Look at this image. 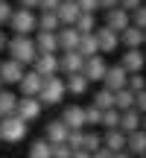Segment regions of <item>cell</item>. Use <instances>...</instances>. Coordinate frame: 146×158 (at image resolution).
<instances>
[{
    "label": "cell",
    "instance_id": "cell-1",
    "mask_svg": "<svg viewBox=\"0 0 146 158\" xmlns=\"http://www.w3.org/2000/svg\"><path fill=\"white\" fill-rule=\"evenodd\" d=\"M6 53H9V59L21 62L23 68H32L35 59H38V47H35V38H32V35H12Z\"/></svg>",
    "mask_w": 146,
    "mask_h": 158
},
{
    "label": "cell",
    "instance_id": "cell-2",
    "mask_svg": "<svg viewBox=\"0 0 146 158\" xmlns=\"http://www.w3.org/2000/svg\"><path fill=\"white\" fill-rule=\"evenodd\" d=\"M26 135H29V123L21 114H9L0 120V141L3 143H21Z\"/></svg>",
    "mask_w": 146,
    "mask_h": 158
},
{
    "label": "cell",
    "instance_id": "cell-3",
    "mask_svg": "<svg viewBox=\"0 0 146 158\" xmlns=\"http://www.w3.org/2000/svg\"><path fill=\"white\" fill-rule=\"evenodd\" d=\"M64 97H67V85H64V76H62V73L47 76V79H44V85H41L38 100L44 102V106H59Z\"/></svg>",
    "mask_w": 146,
    "mask_h": 158
},
{
    "label": "cell",
    "instance_id": "cell-4",
    "mask_svg": "<svg viewBox=\"0 0 146 158\" xmlns=\"http://www.w3.org/2000/svg\"><path fill=\"white\" fill-rule=\"evenodd\" d=\"M9 29H12V35H35L38 32V15H35L32 9L15 6V15H12V21H9Z\"/></svg>",
    "mask_w": 146,
    "mask_h": 158
},
{
    "label": "cell",
    "instance_id": "cell-5",
    "mask_svg": "<svg viewBox=\"0 0 146 158\" xmlns=\"http://www.w3.org/2000/svg\"><path fill=\"white\" fill-rule=\"evenodd\" d=\"M94 35H96V44H99V53H102V56H105V53H117V47H120V35L114 32L111 27L99 23V27L94 29Z\"/></svg>",
    "mask_w": 146,
    "mask_h": 158
},
{
    "label": "cell",
    "instance_id": "cell-6",
    "mask_svg": "<svg viewBox=\"0 0 146 158\" xmlns=\"http://www.w3.org/2000/svg\"><path fill=\"white\" fill-rule=\"evenodd\" d=\"M126 85H129V73L123 70V64H108V70H105V79H102V88H108V91H123Z\"/></svg>",
    "mask_w": 146,
    "mask_h": 158
},
{
    "label": "cell",
    "instance_id": "cell-7",
    "mask_svg": "<svg viewBox=\"0 0 146 158\" xmlns=\"http://www.w3.org/2000/svg\"><path fill=\"white\" fill-rule=\"evenodd\" d=\"M26 73V68H23L21 62H15V59H0V79H3V85L9 88V85H18Z\"/></svg>",
    "mask_w": 146,
    "mask_h": 158
},
{
    "label": "cell",
    "instance_id": "cell-8",
    "mask_svg": "<svg viewBox=\"0 0 146 158\" xmlns=\"http://www.w3.org/2000/svg\"><path fill=\"white\" fill-rule=\"evenodd\" d=\"M82 68H85V59L79 56L76 50H64V53H59V73H62V76L82 73Z\"/></svg>",
    "mask_w": 146,
    "mask_h": 158
},
{
    "label": "cell",
    "instance_id": "cell-9",
    "mask_svg": "<svg viewBox=\"0 0 146 158\" xmlns=\"http://www.w3.org/2000/svg\"><path fill=\"white\" fill-rule=\"evenodd\" d=\"M41 85H44V76L35 73L32 68H26L23 79L18 82V94H21V97H38L41 94Z\"/></svg>",
    "mask_w": 146,
    "mask_h": 158
},
{
    "label": "cell",
    "instance_id": "cell-10",
    "mask_svg": "<svg viewBox=\"0 0 146 158\" xmlns=\"http://www.w3.org/2000/svg\"><path fill=\"white\" fill-rule=\"evenodd\" d=\"M120 64H123L126 73H143V68H146V50H123Z\"/></svg>",
    "mask_w": 146,
    "mask_h": 158
},
{
    "label": "cell",
    "instance_id": "cell-11",
    "mask_svg": "<svg viewBox=\"0 0 146 158\" xmlns=\"http://www.w3.org/2000/svg\"><path fill=\"white\" fill-rule=\"evenodd\" d=\"M41 111H44V102H41L38 97H21V100H18V111H15V114H21V117L29 123V120H38Z\"/></svg>",
    "mask_w": 146,
    "mask_h": 158
},
{
    "label": "cell",
    "instance_id": "cell-12",
    "mask_svg": "<svg viewBox=\"0 0 146 158\" xmlns=\"http://www.w3.org/2000/svg\"><path fill=\"white\" fill-rule=\"evenodd\" d=\"M102 23L111 27L114 32L120 35L126 27H132V15H129L126 9H120V6H114V9H105V21H102Z\"/></svg>",
    "mask_w": 146,
    "mask_h": 158
},
{
    "label": "cell",
    "instance_id": "cell-13",
    "mask_svg": "<svg viewBox=\"0 0 146 158\" xmlns=\"http://www.w3.org/2000/svg\"><path fill=\"white\" fill-rule=\"evenodd\" d=\"M32 70H35V73H41L44 79L47 76H56L59 73V53H38Z\"/></svg>",
    "mask_w": 146,
    "mask_h": 158
},
{
    "label": "cell",
    "instance_id": "cell-14",
    "mask_svg": "<svg viewBox=\"0 0 146 158\" xmlns=\"http://www.w3.org/2000/svg\"><path fill=\"white\" fill-rule=\"evenodd\" d=\"M56 15H59V23H62V27H76L82 9H79L76 0H62V3H59V9H56Z\"/></svg>",
    "mask_w": 146,
    "mask_h": 158
},
{
    "label": "cell",
    "instance_id": "cell-15",
    "mask_svg": "<svg viewBox=\"0 0 146 158\" xmlns=\"http://www.w3.org/2000/svg\"><path fill=\"white\" fill-rule=\"evenodd\" d=\"M105 70H108V62H105L102 56L85 59V68H82V73L88 76V82H99V85H102V79H105Z\"/></svg>",
    "mask_w": 146,
    "mask_h": 158
},
{
    "label": "cell",
    "instance_id": "cell-16",
    "mask_svg": "<svg viewBox=\"0 0 146 158\" xmlns=\"http://www.w3.org/2000/svg\"><path fill=\"white\" fill-rule=\"evenodd\" d=\"M143 32L146 29L140 27H126L120 32V47L123 50H143Z\"/></svg>",
    "mask_w": 146,
    "mask_h": 158
},
{
    "label": "cell",
    "instance_id": "cell-17",
    "mask_svg": "<svg viewBox=\"0 0 146 158\" xmlns=\"http://www.w3.org/2000/svg\"><path fill=\"white\" fill-rule=\"evenodd\" d=\"M62 123L67 129H88L85 126V106H67L62 111Z\"/></svg>",
    "mask_w": 146,
    "mask_h": 158
},
{
    "label": "cell",
    "instance_id": "cell-18",
    "mask_svg": "<svg viewBox=\"0 0 146 158\" xmlns=\"http://www.w3.org/2000/svg\"><path fill=\"white\" fill-rule=\"evenodd\" d=\"M102 147L111 149L114 155H117V152H126V132H120V129H105V132H102Z\"/></svg>",
    "mask_w": 146,
    "mask_h": 158
},
{
    "label": "cell",
    "instance_id": "cell-19",
    "mask_svg": "<svg viewBox=\"0 0 146 158\" xmlns=\"http://www.w3.org/2000/svg\"><path fill=\"white\" fill-rule=\"evenodd\" d=\"M56 35H59V53H64V50H76V47H79V38H82L76 27H62Z\"/></svg>",
    "mask_w": 146,
    "mask_h": 158
},
{
    "label": "cell",
    "instance_id": "cell-20",
    "mask_svg": "<svg viewBox=\"0 0 146 158\" xmlns=\"http://www.w3.org/2000/svg\"><path fill=\"white\" fill-rule=\"evenodd\" d=\"M126 152H129L132 158L146 155V132H143V129H137V132H132V135H126Z\"/></svg>",
    "mask_w": 146,
    "mask_h": 158
},
{
    "label": "cell",
    "instance_id": "cell-21",
    "mask_svg": "<svg viewBox=\"0 0 146 158\" xmlns=\"http://www.w3.org/2000/svg\"><path fill=\"white\" fill-rule=\"evenodd\" d=\"M143 123V114L137 111V108H129V111H120V132H126V135H132V132H137Z\"/></svg>",
    "mask_w": 146,
    "mask_h": 158
},
{
    "label": "cell",
    "instance_id": "cell-22",
    "mask_svg": "<svg viewBox=\"0 0 146 158\" xmlns=\"http://www.w3.org/2000/svg\"><path fill=\"white\" fill-rule=\"evenodd\" d=\"M64 85H67V94L70 97H85V94H88V88H91V82H88V76H85V73L64 76Z\"/></svg>",
    "mask_w": 146,
    "mask_h": 158
},
{
    "label": "cell",
    "instance_id": "cell-23",
    "mask_svg": "<svg viewBox=\"0 0 146 158\" xmlns=\"http://www.w3.org/2000/svg\"><path fill=\"white\" fill-rule=\"evenodd\" d=\"M35 47H38V53H59V35L56 32H35Z\"/></svg>",
    "mask_w": 146,
    "mask_h": 158
},
{
    "label": "cell",
    "instance_id": "cell-24",
    "mask_svg": "<svg viewBox=\"0 0 146 158\" xmlns=\"http://www.w3.org/2000/svg\"><path fill=\"white\" fill-rule=\"evenodd\" d=\"M18 100H21V94H15V91H9V88L0 91V120L18 111Z\"/></svg>",
    "mask_w": 146,
    "mask_h": 158
},
{
    "label": "cell",
    "instance_id": "cell-25",
    "mask_svg": "<svg viewBox=\"0 0 146 158\" xmlns=\"http://www.w3.org/2000/svg\"><path fill=\"white\" fill-rule=\"evenodd\" d=\"M67 132H70V129L62 123V117H59V120H50V123H47L44 138H47L50 143H64V141H67Z\"/></svg>",
    "mask_w": 146,
    "mask_h": 158
},
{
    "label": "cell",
    "instance_id": "cell-26",
    "mask_svg": "<svg viewBox=\"0 0 146 158\" xmlns=\"http://www.w3.org/2000/svg\"><path fill=\"white\" fill-rule=\"evenodd\" d=\"M76 53L82 59H94V56H102L99 53V44H96V35L91 32V35H82L79 38V47H76Z\"/></svg>",
    "mask_w": 146,
    "mask_h": 158
},
{
    "label": "cell",
    "instance_id": "cell-27",
    "mask_svg": "<svg viewBox=\"0 0 146 158\" xmlns=\"http://www.w3.org/2000/svg\"><path fill=\"white\" fill-rule=\"evenodd\" d=\"M29 158H53V143L47 138H35L29 143Z\"/></svg>",
    "mask_w": 146,
    "mask_h": 158
},
{
    "label": "cell",
    "instance_id": "cell-28",
    "mask_svg": "<svg viewBox=\"0 0 146 158\" xmlns=\"http://www.w3.org/2000/svg\"><path fill=\"white\" fill-rule=\"evenodd\" d=\"M135 91H129V88H123V91H117L114 94V108L117 111H129V108H135Z\"/></svg>",
    "mask_w": 146,
    "mask_h": 158
},
{
    "label": "cell",
    "instance_id": "cell-29",
    "mask_svg": "<svg viewBox=\"0 0 146 158\" xmlns=\"http://www.w3.org/2000/svg\"><path fill=\"white\" fill-rule=\"evenodd\" d=\"M38 29H41V32H59V29H62L59 15H56V12H41V15H38Z\"/></svg>",
    "mask_w": 146,
    "mask_h": 158
},
{
    "label": "cell",
    "instance_id": "cell-30",
    "mask_svg": "<svg viewBox=\"0 0 146 158\" xmlns=\"http://www.w3.org/2000/svg\"><path fill=\"white\" fill-rule=\"evenodd\" d=\"M99 147H102V135H99V132H94V129H85V138H82V149L94 155Z\"/></svg>",
    "mask_w": 146,
    "mask_h": 158
},
{
    "label": "cell",
    "instance_id": "cell-31",
    "mask_svg": "<svg viewBox=\"0 0 146 158\" xmlns=\"http://www.w3.org/2000/svg\"><path fill=\"white\" fill-rule=\"evenodd\" d=\"M94 106L99 108V111H108V108H114V91L99 88V91L94 94Z\"/></svg>",
    "mask_w": 146,
    "mask_h": 158
},
{
    "label": "cell",
    "instance_id": "cell-32",
    "mask_svg": "<svg viewBox=\"0 0 146 158\" xmlns=\"http://www.w3.org/2000/svg\"><path fill=\"white\" fill-rule=\"evenodd\" d=\"M99 27V23H96V15H79V21H76V29H79V35H91L94 32V29Z\"/></svg>",
    "mask_w": 146,
    "mask_h": 158
},
{
    "label": "cell",
    "instance_id": "cell-33",
    "mask_svg": "<svg viewBox=\"0 0 146 158\" xmlns=\"http://www.w3.org/2000/svg\"><path fill=\"white\" fill-rule=\"evenodd\" d=\"M85 126L88 129H96V126H102V111L91 102V106H85Z\"/></svg>",
    "mask_w": 146,
    "mask_h": 158
},
{
    "label": "cell",
    "instance_id": "cell-34",
    "mask_svg": "<svg viewBox=\"0 0 146 158\" xmlns=\"http://www.w3.org/2000/svg\"><path fill=\"white\" fill-rule=\"evenodd\" d=\"M12 15H15V3L12 0H0V29H9Z\"/></svg>",
    "mask_w": 146,
    "mask_h": 158
},
{
    "label": "cell",
    "instance_id": "cell-35",
    "mask_svg": "<svg viewBox=\"0 0 146 158\" xmlns=\"http://www.w3.org/2000/svg\"><path fill=\"white\" fill-rule=\"evenodd\" d=\"M102 129H120V111L117 108L102 111Z\"/></svg>",
    "mask_w": 146,
    "mask_h": 158
},
{
    "label": "cell",
    "instance_id": "cell-36",
    "mask_svg": "<svg viewBox=\"0 0 146 158\" xmlns=\"http://www.w3.org/2000/svg\"><path fill=\"white\" fill-rule=\"evenodd\" d=\"M126 88L135 91V94L146 91V73H129V85H126Z\"/></svg>",
    "mask_w": 146,
    "mask_h": 158
},
{
    "label": "cell",
    "instance_id": "cell-37",
    "mask_svg": "<svg viewBox=\"0 0 146 158\" xmlns=\"http://www.w3.org/2000/svg\"><path fill=\"white\" fill-rule=\"evenodd\" d=\"M132 27H140V29H146V3H140L135 12H132Z\"/></svg>",
    "mask_w": 146,
    "mask_h": 158
},
{
    "label": "cell",
    "instance_id": "cell-38",
    "mask_svg": "<svg viewBox=\"0 0 146 158\" xmlns=\"http://www.w3.org/2000/svg\"><path fill=\"white\" fill-rule=\"evenodd\" d=\"M76 3H79V9L85 15H96L99 12V0H76Z\"/></svg>",
    "mask_w": 146,
    "mask_h": 158
},
{
    "label": "cell",
    "instance_id": "cell-39",
    "mask_svg": "<svg viewBox=\"0 0 146 158\" xmlns=\"http://www.w3.org/2000/svg\"><path fill=\"white\" fill-rule=\"evenodd\" d=\"M73 149L67 147V143H53V158H70Z\"/></svg>",
    "mask_w": 146,
    "mask_h": 158
},
{
    "label": "cell",
    "instance_id": "cell-40",
    "mask_svg": "<svg viewBox=\"0 0 146 158\" xmlns=\"http://www.w3.org/2000/svg\"><path fill=\"white\" fill-rule=\"evenodd\" d=\"M140 3H143V0H117V6H120V9H126L129 15H132V12H135Z\"/></svg>",
    "mask_w": 146,
    "mask_h": 158
},
{
    "label": "cell",
    "instance_id": "cell-41",
    "mask_svg": "<svg viewBox=\"0 0 146 158\" xmlns=\"http://www.w3.org/2000/svg\"><path fill=\"white\" fill-rule=\"evenodd\" d=\"M59 3H62V0H38V9L41 12H56Z\"/></svg>",
    "mask_w": 146,
    "mask_h": 158
},
{
    "label": "cell",
    "instance_id": "cell-42",
    "mask_svg": "<svg viewBox=\"0 0 146 158\" xmlns=\"http://www.w3.org/2000/svg\"><path fill=\"white\" fill-rule=\"evenodd\" d=\"M135 108H137L140 114H146V91H140V94L135 97Z\"/></svg>",
    "mask_w": 146,
    "mask_h": 158
},
{
    "label": "cell",
    "instance_id": "cell-43",
    "mask_svg": "<svg viewBox=\"0 0 146 158\" xmlns=\"http://www.w3.org/2000/svg\"><path fill=\"white\" fill-rule=\"evenodd\" d=\"M15 3L21 6V9H32V12L38 9V0H15Z\"/></svg>",
    "mask_w": 146,
    "mask_h": 158
},
{
    "label": "cell",
    "instance_id": "cell-44",
    "mask_svg": "<svg viewBox=\"0 0 146 158\" xmlns=\"http://www.w3.org/2000/svg\"><path fill=\"white\" fill-rule=\"evenodd\" d=\"M91 158H114V152H111V149H105V147H99V149H96V152L91 155Z\"/></svg>",
    "mask_w": 146,
    "mask_h": 158
},
{
    "label": "cell",
    "instance_id": "cell-45",
    "mask_svg": "<svg viewBox=\"0 0 146 158\" xmlns=\"http://www.w3.org/2000/svg\"><path fill=\"white\" fill-rule=\"evenodd\" d=\"M9 38H12V35H6V29H0V53L9 47Z\"/></svg>",
    "mask_w": 146,
    "mask_h": 158
},
{
    "label": "cell",
    "instance_id": "cell-46",
    "mask_svg": "<svg viewBox=\"0 0 146 158\" xmlns=\"http://www.w3.org/2000/svg\"><path fill=\"white\" fill-rule=\"evenodd\" d=\"M117 6V0H99V9H114Z\"/></svg>",
    "mask_w": 146,
    "mask_h": 158
},
{
    "label": "cell",
    "instance_id": "cell-47",
    "mask_svg": "<svg viewBox=\"0 0 146 158\" xmlns=\"http://www.w3.org/2000/svg\"><path fill=\"white\" fill-rule=\"evenodd\" d=\"M70 158H91V152H85V149H76V152H73Z\"/></svg>",
    "mask_w": 146,
    "mask_h": 158
},
{
    "label": "cell",
    "instance_id": "cell-48",
    "mask_svg": "<svg viewBox=\"0 0 146 158\" xmlns=\"http://www.w3.org/2000/svg\"><path fill=\"white\" fill-rule=\"evenodd\" d=\"M114 158H132L129 152H117V155H114Z\"/></svg>",
    "mask_w": 146,
    "mask_h": 158
},
{
    "label": "cell",
    "instance_id": "cell-49",
    "mask_svg": "<svg viewBox=\"0 0 146 158\" xmlns=\"http://www.w3.org/2000/svg\"><path fill=\"white\" fill-rule=\"evenodd\" d=\"M140 129H143V132H146V114H143V123H140Z\"/></svg>",
    "mask_w": 146,
    "mask_h": 158
},
{
    "label": "cell",
    "instance_id": "cell-50",
    "mask_svg": "<svg viewBox=\"0 0 146 158\" xmlns=\"http://www.w3.org/2000/svg\"><path fill=\"white\" fill-rule=\"evenodd\" d=\"M143 50H146V32H143Z\"/></svg>",
    "mask_w": 146,
    "mask_h": 158
},
{
    "label": "cell",
    "instance_id": "cell-51",
    "mask_svg": "<svg viewBox=\"0 0 146 158\" xmlns=\"http://www.w3.org/2000/svg\"><path fill=\"white\" fill-rule=\"evenodd\" d=\"M3 88H6V85H3V79H0V91H3Z\"/></svg>",
    "mask_w": 146,
    "mask_h": 158
},
{
    "label": "cell",
    "instance_id": "cell-52",
    "mask_svg": "<svg viewBox=\"0 0 146 158\" xmlns=\"http://www.w3.org/2000/svg\"><path fill=\"white\" fill-rule=\"evenodd\" d=\"M137 158H146V155H137Z\"/></svg>",
    "mask_w": 146,
    "mask_h": 158
},
{
    "label": "cell",
    "instance_id": "cell-53",
    "mask_svg": "<svg viewBox=\"0 0 146 158\" xmlns=\"http://www.w3.org/2000/svg\"><path fill=\"white\" fill-rule=\"evenodd\" d=\"M143 3H146V0H143Z\"/></svg>",
    "mask_w": 146,
    "mask_h": 158
}]
</instances>
